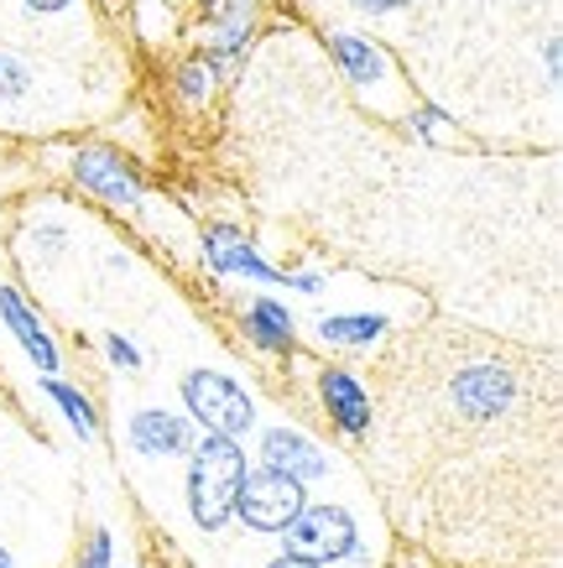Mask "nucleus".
<instances>
[{"label":"nucleus","instance_id":"obj_9","mask_svg":"<svg viewBox=\"0 0 563 568\" xmlns=\"http://www.w3.org/2000/svg\"><path fill=\"white\" fill-rule=\"evenodd\" d=\"M73 178H79V189H89L94 199L115 209H141V183L137 173L120 162L115 152H104V146H89V152L73 156Z\"/></svg>","mask_w":563,"mask_h":568},{"label":"nucleus","instance_id":"obj_5","mask_svg":"<svg viewBox=\"0 0 563 568\" xmlns=\"http://www.w3.org/2000/svg\"><path fill=\"white\" fill-rule=\"evenodd\" d=\"M449 396H454L460 417H470V423H491V417H501L516 402V376L495 361H475L454 376Z\"/></svg>","mask_w":563,"mask_h":568},{"label":"nucleus","instance_id":"obj_25","mask_svg":"<svg viewBox=\"0 0 563 568\" xmlns=\"http://www.w3.org/2000/svg\"><path fill=\"white\" fill-rule=\"evenodd\" d=\"M267 568H319V564H308V558H292V552H282V558H272Z\"/></svg>","mask_w":563,"mask_h":568},{"label":"nucleus","instance_id":"obj_10","mask_svg":"<svg viewBox=\"0 0 563 568\" xmlns=\"http://www.w3.org/2000/svg\"><path fill=\"white\" fill-rule=\"evenodd\" d=\"M313 381H319V402H324L329 423H334L344 438H360V433L371 428V392L360 386L355 371H344V365H324Z\"/></svg>","mask_w":563,"mask_h":568},{"label":"nucleus","instance_id":"obj_4","mask_svg":"<svg viewBox=\"0 0 563 568\" xmlns=\"http://www.w3.org/2000/svg\"><path fill=\"white\" fill-rule=\"evenodd\" d=\"M308 506L303 485L292 480V475H282V469H245V480H240L235 490V521H245L251 532H282L298 511Z\"/></svg>","mask_w":563,"mask_h":568},{"label":"nucleus","instance_id":"obj_20","mask_svg":"<svg viewBox=\"0 0 563 568\" xmlns=\"http://www.w3.org/2000/svg\"><path fill=\"white\" fill-rule=\"evenodd\" d=\"M73 568H115V537L104 532V527H94L84 542V552H79V564Z\"/></svg>","mask_w":563,"mask_h":568},{"label":"nucleus","instance_id":"obj_24","mask_svg":"<svg viewBox=\"0 0 563 568\" xmlns=\"http://www.w3.org/2000/svg\"><path fill=\"white\" fill-rule=\"evenodd\" d=\"M21 6H27L32 17H58V11H69L73 0H21Z\"/></svg>","mask_w":563,"mask_h":568},{"label":"nucleus","instance_id":"obj_12","mask_svg":"<svg viewBox=\"0 0 563 568\" xmlns=\"http://www.w3.org/2000/svg\"><path fill=\"white\" fill-rule=\"evenodd\" d=\"M125 438H131V448H137L141 459H172V454H188V448H193V417L147 407V413L131 417Z\"/></svg>","mask_w":563,"mask_h":568},{"label":"nucleus","instance_id":"obj_18","mask_svg":"<svg viewBox=\"0 0 563 568\" xmlns=\"http://www.w3.org/2000/svg\"><path fill=\"white\" fill-rule=\"evenodd\" d=\"M27 89H32V69L17 52H0V100H21Z\"/></svg>","mask_w":563,"mask_h":568},{"label":"nucleus","instance_id":"obj_16","mask_svg":"<svg viewBox=\"0 0 563 568\" xmlns=\"http://www.w3.org/2000/svg\"><path fill=\"white\" fill-rule=\"evenodd\" d=\"M245 42H251V6H224V21L220 32H214V52L220 58H235V52H245Z\"/></svg>","mask_w":563,"mask_h":568},{"label":"nucleus","instance_id":"obj_11","mask_svg":"<svg viewBox=\"0 0 563 568\" xmlns=\"http://www.w3.org/2000/svg\"><path fill=\"white\" fill-rule=\"evenodd\" d=\"M261 465L282 469V475H292L298 485H308V480H324L329 469H334V459H329V454L313 444L308 433H298V428H267V438H261Z\"/></svg>","mask_w":563,"mask_h":568},{"label":"nucleus","instance_id":"obj_19","mask_svg":"<svg viewBox=\"0 0 563 568\" xmlns=\"http://www.w3.org/2000/svg\"><path fill=\"white\" fill-rule=\"evenodd\" d=\"M408 131L418 141H444L449 115H444V110H433V104H418V110H408Z\"/></svg>","mask_w":563,"mask_h":568},{"label":"nucleus","instance_id":"obj_22","mask_svg":"<svg viewBox=\"0 0 563 568\" xmlns=\"http://www.w3.org/2000/svg\"><path fill=\"white\" fill-rule=\"evenodd\" d=\"M355 11H365V17H392V11H408L412 0H350Z\"/></svg>","mask_w":563,"mask_h":568},{"label":"nucleus","instance_id":"obj_6","mask_svg":"<svg viewBox=\"0 0 563 568\" xmlns=\"http://www.w3.org/2000/svg\"><path fill=\"white\" fill-rule=\"evenodd\" d=\"M204 266L220 276H245V282H261V287H288V272L272 266V261L261 256L257 245L245 241L240 230L230 224H214L204 230Z\"/></svg>","mask_w":563,"mask_h":568},{"label":"nucleus","instance_id":"obj_14","mask_svg":"<svg viewBox=\"0 0 563 568\" xmlns=\"http://www.w3.org/2000/svg\"><path fill=\"white\" fill-rule=\"evenodd\" d=\"M386 328L392 324L381 313H329V318H319V339L340 349H371L386 339Z\"/></svg>","mask_w":563,"mask_h":568},{"label":"nucleus","instance_id":"obj_23","mask_svg":"<svg viewBox=\"0 0 563 568\" xmlns=\"http://www.w3.org/2000/svg\"><path fill=\"white\" fill-rule=\"evenodd\" d=\"M288 287L292 293H324V276L319 272H288Z\"/></svg>","mask_w":563,"mask_h":568},{"label":"nucleus","instance_id":"obj_15","mask_svg":"<svg viewBox=\"0 0 563 568\" xmlns=\"http://www.w3.org/2000/svg\"><path fill=\"white\" fill-rule=\"evenodd\" d=\"M42 392L52 396V407L63 413V423L73 428L79 444H94V438H100V413H94V402H89L73 381H63L58 371H52V376H42Z\"/></svg>","mask_w":563,"mask_h":568},{"label":"nucleus","instance_id":"obj_3","mask_svg":"<svg viewBox=\"0 0 563 568\" xmlns=\"http://www.w3.org/2000/svg\"><path fill=\"white\" fill-rule=\"evenodd\" d=\"M282 548L292 558H308V564H344L350 552L360 548V527L344 506H303L298 517L282 527Z\"/></svg>","mask_w":563,"mask_h":568},{"label":"nucleus","instance_id":"obj_8","mask_svg":"<svg viewBox=\"0 0 563 568\" xmlns=\"http://www.w3.org/2000/svg\"><path fill=\"white\" fill-rule=\"evenodd\" d=\"M329 52H334V63L360 94H371V89H386L396 79V63L392 52L381 48L375 37H360V32H329Z\"/></svg>","mask_w":563,"mask_h":568},{"label":"nucleus","instance_id":"obj_2","mask_svg":"<svg viewBox=\"0 0 563 568\" xmlns=\"http://www.w3.org/2000/svg\"><path fill=\"white\" fill-rule=\"evenodd\" d=\"M183 407L204 433H224V438H245L257 428V402L245 396L235 376L224 371H188L183 381Z\"/></svg>","mask_w":563,"mask_h":568},{"label":"nucleus","instance_id":"obj_17","mask_svg":"<svg viewBox=\"0 0 563 568\" xmlns=\"http://www.w3.org/2000/svg\"><path fill=\"white\" fill-rule=\"evenodd\" d=\"M178 89H183V104H209V94H214V63H204V58L183 63L178 69Z\"/></svg>","mask_w":563,"mask_h":568},{"label":"nucleus","instance_id":"obj_13","mask_svg":"<svg viewBox=\"0 0 563 568\" xmlns=\"http://www.w3.org/2000/svg\"><path fill=\"white\" fill-rule=\"evenodd\" d=\"M245 334H251V345L261 355H292L298 349V318L288 313V303H277V297H257L251 308H245Z\"/></svg>","mask_w":563,"mask_h":568},{"label":"nucleus","instance_id":"obj_26","mask_svg":"<svg viewBox=\"0 0 563 568\" xmlns=\"http://www.w3.org/2000/svg\"><path fill=\"white\" fill-rule=\"evenodd\" d=\"M0 568H17V558H11V548L0 542Z\"/></svg>","mask_w":563,"mask_h":568},{"label":"nucleus","instance_id":"obj_21","mask_svg":"<svg viewBox=\"0 0 563 568\" xmlns=\"http://www.w3.org/2000/svg\"><path fill=\"white\" fill-rule=\"evenodd\" d=\"M104 361L120 365V371H141V349L125 334H104Z\"/></svg>","mask_w":563,"mask_h":568},{"label":"nucleus","instance_id":"obj_1","mask_svg":"<svg viewBox=\"0 0 563 568\" xmlns=\"http://www.w3.org/2000/svg\"><path fill=\"white\" fill-rule=\"evenodd\" d=\"M245 480V448L240 438L204 433L188 448V517L204 532H220L224 521H235V490Z\"/></svg>","mask_w":563,"mask_h":568},{"label":"nucleus","instance_id":"obj_7","mask_svg":"<svg viewBox=\"0 0 563 568\" xmlns=\"http://www.w3.org/2000/svg\"><path fill=\"white\" fill-rule=\"evenodd\" d=\"M0 324L11 328V339L21 345V355L42 371V376H52L58 371V339H52L48 318L21 297V287H0Z\"/></svg>","mask_w":563,"mask_h":568}]
</instances>
